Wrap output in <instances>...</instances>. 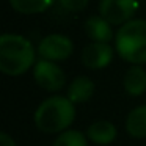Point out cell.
<instances>
[{
    "label": "cell",
    "instance_id": "6",
    "mask_svg": "<svg viewBox=\"0 0 146 146\" xmlns=\"http://www.w3.org/2000/svg\"><path fill=\"white\" fill-rule=\"evenodd\" d=\"M74 42L69 36L61 33H50L44 36L38 44V55L44 60L50 61H63L72 55Z\"/></svg>",
    "mask_w": 146,
    "mask_h": 146
},
{
    "label": "cell",
    "instance_id": "3",
    "mask_svg": "<svg viewBox=\"0 0 146 146\" xmlns=\"http://www.w3.org/2000/svg\"><path fill=\"white\" fill-rule=\"evenodd\" d=\"M115 50L130 64L146 63V21L135 19L119 25L115 35Z\"/></svg>",
    "mask_w": 146,
    "mask_h": 146
},
{
    "label": "cell",
    "instance_id": "9",
    "mask_svg": "<svg viewBox=\"0 0 146 146\" xmlns=\"http://www.w3.org/2000/svg\"><path fill=\"white\" fill-rule=\"evenodd\" d=\"M123 85L129 96H141L146 91V69L141 64H132L124 74Z\"/></svg>",
    "mask_w": 146,
    "mask_h": 146
},
{
    "label": "cell",
    "instance_id": "4",
    "mask_svg": "<svg viewBox=\"0 0 146 146\" xmlns=\"http://www.w3.org/2000/svg\"><path fill=\"white\" fill-rule=\"evenodd\" d=\"M99 14L111 25H123L133 19L140 8L138 0H101L98 5Z\"/></svg>",
    "mask_w": 146,
    "mask_h": 146
},
{
    "label": "cell",
    "instance_id": "7",
    "mask_svg": "<svg viewBox=\"0 0 146 146\" xmlns=\"http://www.w3.org/2000/svg\"><path fill=\"white\" fill-rule=\"evenodd\" d=\"M115 49L110 46V42H94L91 41L88 46H85L82 50V63L85 68L93 71L104 69L111 63L115 55Z\"/></svg>",
    "mask_w": 146,
    "mask_h": 146
},
{
    "label": "cell",
    "instance_id": "8",
    "mask_svg": "<svg viewBox=\"0 0 146 146\" xmlns=\"http://www.w3.org/2000/svg\"><path fill=\"white\" fill-rule=\"evenodd\" d=\"M83 29H85L86 36L94 42H110L111 39H115V35H116L113 33V25L101 14L90 16L85 21Z\"/></svg>",
    "mask_w": 146,
    "mask_h": 146
},
{
    "label": "cell",
    "instance_id": "11",
    "mask_svg": "<svg viewBox=\"0 0 146 146\" xmlns=\"http://www.w3.org/2000/svg\"><path fill=\"white\" fill-rule=\"evenodd\" d=\"M93 93H94L93 80L86 76H79L69 83L66 96L74 104H82V102H86L88 99H91Z\"/></svg>",
    "mask_w": 146,
    "mask_h": 146
},
{
    "label": "cell",
    "instance_id": "1",
    "mask_svg": "<svg viewBox=\"0 0 146 146\" xmlns=\"http://www.w3.org/2000/svg\"><path fill=\"white\" fill-rule=\"evenodd\" d=\"M35 63L36 49L30 39L17 33H3L0 36V71L5 76H22Z\"/></svg>",
    "mask_w": 146,
    "mask_h": 146
},
{
    "label": "cell",
    "instance_id": "10",
    "mask_svg": "<svg viewBox=\"0 0 146 146\" xmlns=\"http://www.w3.org/2000/svg\"><path fill=\"white\" fill-rule=\"evenodd\" d=\"M86 137L96 145L107 146L116 138V127L113 126V123L105 121V119L94 121L86 129Z\"/></svg>",
    "mask_w": 146,
    "mask_h": 146
},
{
    "label": "cell",
    "instance_id": "5",
    "mask_svg": "<svg viewBox=\"0 0 146 146\" xmlns=\"http://www.w3.org/2000/svg\"><path fill=\"white\" fill-rule=\"evenodd\" d=\"M33 79L42 90L50 93H57L66 83V76L63 69L55 61L50 60H38L33 66Z\"/></svg>",
    "mask_w": 146,
    "mask_h": 146
},
{
    "label": "cell",
    "instance_id": "16",
    "mask_svg": "<svg viewBox=\"0 0 146 146\" xmlns=\"http://www.w3.org/2000/svg\"><path fill=\"white\" fill-rule=\"evenodd\" d=\"M0 146H16V141L13 140V137H10V133L2 132L0 133Z\"/></svg>",
    "mask_w": 146,
    "mask_h": 146
},
{
    "label": "cell",
    "instance_id": "14",
    "mask_svg": "<svg viewBox=\"0 0 146 146\" xmlns=\"http://www.w3.org/2000/svg\"><path fill=\"white\" fill-rule=\"evenodd\" d=\"M52 146H88V137L80 130H63Z\"/></svg>",
    "mask_w": 146,
    "mask_h": 146
},
{
    "label": "cell",
    "instance_id": "2",
    "mask_svg": "<svg viewBox=\"0 0 146 146\" xmlns=\"http://www.w3.org/2000/svg\"><path fill=\"white\" fill-rule=\"evenodd\" d=\"M76 118L74 102L68 96H50L39 104L33 115L38 130L44 133H58L66 130Z\"/></svg>",
    "mask_w": 146,
    "mask_h": 146
},
{
    "label": "cell",
    "instance_id": "13",
    "mask_svg": "<svg viewBox=\"0 0 146 146\" xmlns=\"http://www.w3.org/2000/svg\"><path fill=\"white\" fill-rule=\"evenodd\" d=\"M16 13L19 14H39L47 11L55 0H8Z\"/></svg>",
    "mask_w": 146,
    "mask_h": 146
},
{
    "label": "cell",
    "instance_id": "15",
    "mask_svg": "<svg viewBox=\"0 0 146 146\" xmlns=\"http://www.w3.org/2000/svg\"><path fill=\"white\" fill-rule=\"evenodd\" d=\"M58 3L63 10L69 13H80L88 7L90 0H58Z\"/></svg>",
    "mask_w": 146,
    "mask_h": 146
},
{
    "label": "cell",
    "instance_id": "12",
    "mask_svg": "<svg viewBox=\"0 0 146 146\" xmlns=\"http://www.w3.org/2000/svg\"><path fill=\"white\" fill-rule=\"evenodd\" d=\"M126 130L133 138L146 137V105L132 108L126 118Z\"/></svg>",
    "mask_w": 146,
    "mask_h": 146
}]
</instances>
